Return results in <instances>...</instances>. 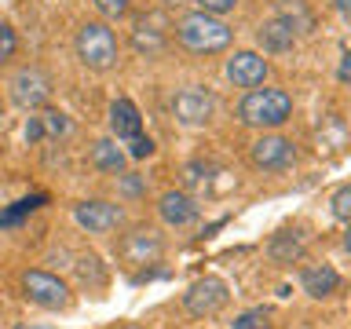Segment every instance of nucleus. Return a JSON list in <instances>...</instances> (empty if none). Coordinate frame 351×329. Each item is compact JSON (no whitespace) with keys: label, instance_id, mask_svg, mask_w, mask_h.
I'll return each mask as SVG.
<instances>
[{"label":"nucleus","instance_id":"f257e3e1","mask_svg":"<svg viewBox=\"0 0 351 329\" xmlns=\"http://www.w3.org/2000/svg\"><path fill=\"white\" fill-rule=\"evenodd\" d=\"M176 37L186 51L194 55H213V51H223L230 44V26L219 15H208V11H194V15H183L180 26H176Z\"/></svg>","mask_w":351,"mask_h":329},{"label":"nucleus","instance_id":"f03ea898","mask_svg":"<svg viewBox=\"0 0 351 329\" xmlns=\"http://www.w3.org/2000/svg\"><path fill=\"white\" fill-rule=\"evenodd\" d=\"M293 114V95L282 88H252L238 103V117L249 128H278Z\"/></svg>","mask_w":351,"mask_h":329},{"label":"nucleus","instance_id":"7ed1b4c3","mask_svg":"<svg viewBox=\"0 0 351 329\" xmlns=\"http://www.w3.org/2000/svg\"><path fill=\"white\" fill-rule=\"evenodd\" d=\"M73 51H77V59H81V66L103 73L117 62V37L106 22H84L73 37Z\"/></svg>","mask_w":351,"mask_h":329},{"label":"nucleus","instance_id":"20e7f679","mask_svg":"<svg viewBox=\"0 0 351 329\" xmlns=\"http://www.w3.org/2000/svg\"><path fill=\"white\" fill-rule=\"evenodd\" d=\"M22 293L26 300H33L37 307H48V311H62L70 304V285L62 278H55L48 271H26L22 274Z\"/></svg>","mask_w":351,"mask_h":329},{"label":"nucleus","instance_id":"39448f33","mask_svg":"<svg viewBox=\"0 0 351 329\" xmlns=\"http://www.w3.org/2000/svg\"><path fill=\"white\" fill-rule=\"evenodd\" d=\"M216 114V95L213 92H205V88H183V92H176L172 95V117L180 121V125L186 128H197V125H208Z\"/></svg>","mask_w":351,"mask_h":329},{"label":"nucleus","instance_id":"423d86ee","mask_svg":"<svg viewBox=\"0 0 351 329\" xmlns=\"http://www.w3.org/2000/svg\"><path fill=\"white\" fill-rule=\"evenodd\" d=\"M11 99L22 110H40L48 106L51 99V77L40 70V66H22V70L11 77Z\"/></svg>","mask_w":351,"mask_h":329},{"label":"nucleus","instance_id":"0eeeda50","mask_svg":"<svg viewBox=\"0 0 351 329\" xmlns=\"http://www.w3.org/2000/svg\"><path fill=\"white\" fill-rule=\"evenodd\" d=\"M249 158L263 172H282V169H289V164L296 161V147L285 136H260L256 143H252Z\"/></svg>","mask_w":351,"mask_h":329},{"label":"nucleus","instance_id":"6e6552de","mask_svg":"<svg viewBox=\"0 0 351 329\" xmlns=\"http://www.w3.org/2000/svg\"><path fill=\"white\" fill-rule=\"evenodd\" d=\"M73 219H77V227L88 230V234H110L114 227H121L125 212H121V205H110V202L92 197V202H81L73 208Z\"/></svg>","mask_w":351,"mask_h":329},{"label":"nucleus","instance_id":"1a4fd4ad","mask_svg":"<svg viewBox=\"0 0 351 329\" xmlns=\"http://www.w3.org/2000/svg\"><path fill=\"white\" fill-rule=\"evenodd\" d=\"M227 304V285L219 282V278H202V282H194L191 289L183 293V307L191 315H216L219 307Z\"/></svg>","mask_w":351,"mask_h":329},{"label":"nucleus","instance_id":"9d476101","mask_svg":"<svg viewBox=\"0 0 351 329\" xmlns=\"http://www.w3.org/2000/svg\"><path fill=\"white\" fill-rule=\"evenodd\" d=\"M161 249H165L161 234L158 230H147V227H139V230H132V234L121 238V256L128 263H154L161 256Z\"/></svg>","mask_w":351,"mask_h":329},{"label":"nucleus","instance_id":"9b49d317","mask_svg":"<svg viewBox=\"0 0 351 329\" xmlns=\"http://www.w3.org/2000/svg\"><path fill=\"white\" fill-rule=\"evenodd\" d=\"M227 77L238 88H256L267 77V59H260L256 51H238L234 59H227Z\"/></svg>","mask_w":351,"mask_h":329},{"label":"nucleus","instance_id":"f8f14e48","mask_svg":"<svg viewBox=\"0 0 351 329\" xmlns=\"http://www.w3.org/2000/svg\"><path fill=\"white\" fill-rule=\"evenodd\" d=\"M110 132H114L121 143L136 139L143 132V117H139V110L132 99H114V103H110Z\"/></svg>","mask_w":351,"mask_h":329},{"label":"nucleus","instance_id":"ddd939ff","mask_svg":"<svg viewBox=\"0 0 351 329\" xmlns=\"http://www.w3.org/2000/svg\"><path fill=\"white\" fill-rule=\"evenodd\" d=\"M158 212H161V219L169 227H186V223L197 219V205L183 191H165L161 202H158Z\"/></svg>","mask_w":351,"mask_h":329},{"label":"nucleus","instance_id":"4468645a","mask_svg":"<svg viewBox=\"0 0 351 329\" xmlns=\"http://www.w3.org/2000/svg\"><path fill=\"white\" fill-rule=\"evenodd\" d=\"M256 44H260L263 51H271V55L293 51V44H296V29H293L285 19H271V22H263V26L256 29Z\"/></svg>","mask_w":351,"mask_h":329},{"label":"nucleus","instance_id":"2eb2a0df","mask_svg":"<svg viewBox=\"0 0 351 329\" xmlns=\"http://www.w3.org/2000/svg\"><path fill=\"white\" fill-rule=\"evenodd\" d=\"M132 48H136L139 55H147V59L161 55L165 51V29L154 26V19H139L136 29H132Z\"/></svg>","mask_w":351,"mask_h":329},{"label":"nucleus","instance_id":"dca6fc26","mask_svg":"<svg viewBox=\"0 0 351 329\" xmlns=\"http://www.w3.org/2000/svg\"><path fill=\"white\" fill-rule=\"evenodd\" d=\"M267 256L278 260V263H293L304 256V234L300 230H278L271 241H267Z\"/></svg>","mask_w":351,"mask_h":329},{"label":"nucleus","instance_id":"f3484780","mask_svg":"<svg viewBox=\"0 0 351 329\" xmlns=\"http://www.w3.org/2000/svg\"><path fill=\"white\" fill-rule=\"evenodd\" d=\"M300 282H304V293H307V296H329V293L340 285V274L322 263V267H307Z\"/></svg>","mask_w":351,"mask_h":329},{"label":"nucleus","instance_id":"a211bd4d","mask_svg":"<svg viewBox=\"0 0 351 329\" xmlns=\"http://www.w3.org/2000/svg\"><path fill=\"white\" fill-rule=\"evenodd\" d=\"M92 164L99 172H121L125 169V150H121L114 139H99L92 147Z\"/></svg>","mask_w":351,"mask_h":329},{"label":"nucleus","instance_id":"6ab92c4d","mask_svg":"<svg viewBox=\"0 0 351 329\" xmlns=\"http://www.w3.org/2000/svg\"><path fill=\"white\" fill-rule=\"evenodd\" d=\"M278 19L289 22V26L296 29V37H300V33H311V26H315V15H311V8H307L304 0H285V4L278 8Z\"/></svg>","mask_w":351,"mask_h":329},{"label":"nucleus","instance_id":"aec40b11","mask_svg":"<svg viewBox=\"0 0 351 329\" xmlns=\"http://www.w3.org/2000/svg\"><path fill=\"white\" fill-rule=\"evenodd\" d=\"M44 205V194H33V197H22V202H15L8 208V212H0V227H15L19 219H26L29 212H37V208Z\"/></svg>","mask_w":351,"mask_h":329},{"label":"nucleus","instance_id":"412c9836","mask_svg":"<svg viewBox=\"0 0 351 329\" xmlns=\"http://www.w3.org/2000/svg\"><path fill=\"white\" fill-rule=\"evenodd\" d=\"M40 121H44V132H48L51 139L70 136V128H73V125H70V117H66L62 110H44V117H40Z\"/></svg>","mask_w":351,"mask_h":329},{"label":"nucleus","instance_id":"4be33fe9","mask_svg":"<svg viewBox=\"0 0 351 329\" xmlns=\"http://www.w3.org/2000/svg\"><path fill=\"white\" fill-rule=\"evenodd\" d=\"M15 51H19V37H15V29H11L8 22H0V66H4L8 59H15Z\"/></svg>","mask_w":351,"mask_h":329},{"label":"nucleus","instance_id":"5701e85b","mask_svg":"<svg viewBox=\"0 0 351 329\" xmlns=\"http://www.w3.org/2000/svg\"><path fill=\"white\" fill-rule=\"evenodd\" d=\"M92 4L103 19H121V15H128L132 0H92Z\"/></svg>","mask_w":351,"mask_h":329},{"label":"nucleus","instance_id":"b1692460","mask_svg":"<svg viewBox=\"0 0 351 329\" xmlns=\"http://www.w3.org/2000/svg\"><path fill=\"white\" fill-rule=\"evenodd\" d=\"M333 216L344 219V223H351V183L340 186V191L333 194Z\"/></svg>","mask_w":351,"mask_h":329},{"label":"nucleus","instance_id":"393cba45","mask_svg":"<svg viewBox=\"0 0 351 329\" xmlns=\"http://www.w3.org/2000/svg\"><path fill=\"white\" fill-rule=\"evenodd\" d=\"M150 154H154V139L150 136H143V132H139V136L136 139H128V158H150Z\"/></svg>","mask_w":351,"mask_h":329},{"label":"nucleus","instance_id":"a878e982","mask_svg":"<svg viewBox=\"0 0 351 329\" xmlns=\"http://www.w3.org/2000/svg\"><path fill=\"white\" fill-rule=\"evenodd\" d=\"M263 322H267V311L263 307H256V311H245L234 322V329H263Z\"/></svg>","mask_w":351,"mask_h":329},{"label":"nucleus","instance_id":"bb28decb","mask_svg":"<svg viewBox=\"0 0 351 329\" xmlns=\"http://www.w3.org/2000/svg\"><path fill=\"white\" fill-rule=\"evenodd\" d=\"M194 4H202V11L208 15H227V11H234L238 0H194Z\"/></svg>","mask_w":351,"mask_h":329},{"label":"nucleus","instance_id":"cd10ccee","mask_svg":"<svg viewBox=\"0 0 351 329\" xmlns=\"http://www.w3.org/2000/svg\"><path fill=\"white\" fill-rule=\"evenodd\" d=\"M143 191H147V186H143V180H139L136 172H128L125 180H121V194H128V197H139Z\"/></svg>","mask_w":351,"mask_h":329},{"label":"nucleus","instance_id":"c85d7f7f","mask_svg":"<svg viewBox=\"0 0 351 329\" xmlns=\"http://www.w3.org/2000/svg\"><path fill=\"white\" fill-rule=\"evenodd\" d=\"M44 136H48V132H44V121H40V117H29V121H26V139H29V143H40Z\"/></svg>","mask_w":351,"mask_h":329},{"label":"nucleus","instance_id":"c756f323","mask_svg":"<svg viewBox=\"0 0 351 329\" xmlns=\"http://www.w3.org/2000/svg\"><path fill=\"white\" fill-rule=\"evenodd\" d=\"M337 77H340L344 84H351V51L344 55V59H340V66H337Z\"/></svg>","mask_w":351,"mask_h":329},{"label":"nucleus","instance_id":"7c9ffc66","mask_svg":"<svg viewBox=\"0 0 351 329\" xmlns=\"http://www.w3.org/2000/svg\"><path fill=\"white\" fill-rule=\"evenodd\" d=\"M333 8L340 11V19H344L348 26H351V0H333Z\"/></svg>","mask_w":351,"mask_h":329},{"label":"nucleus","instance_id":"2f4dec72","mask_svg":"<svg viewBox=\"0 0 351 329\" xmlns=\"http://www.w3.org/2000/svg\"><path fill=\"white\" fill-rule=\"evenodd\" d=\"M165 8H183V4H191V0H161Z\"/></svg>","mask_w":351,"mask_h":329},{"label":"nucleus","instance_id":"473e14b6","mask_svg":"<svg viewBox=\"0 0 351 329\" xmlns=\"http://www.w3.org/2000/svg\"><path fill=\"white\" fill-rule=\"evenodd\" d=\"M344 245H348V252H351V223H348V234H344Z\"/></svg>","mask_w":351,"mask_h":329},{"label":"nucleus","instance_id":"72a5a7b5","mask_svg":"<svg viewBox=\"0 0 351 329\" xmlns=\"http://www.w3.org/2000/svg\"><path fill=\"white\" fill-rule=\"evenodd\" d=\"M121 329H139V326H121Z\"/></svg>","mask_w":351,"mask_h":329}]
</instances>
